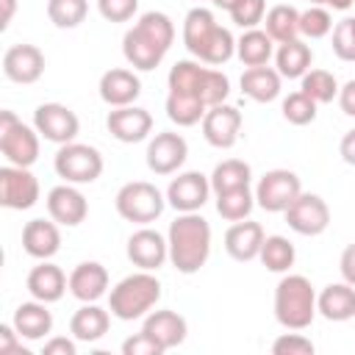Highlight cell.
I'll list each match as a JSON object with an SVG mask.
<instances>
[{
  "label": "cell",
  "instance_id": "ab89813d",
  "mask_svg": "<svg viewBox=\"0 0 355 355\" xmlns=\"http://www.w3.org/2000/svg\"><path fill=\"white\" fill-rule=\"evenodd\" d=\"M333 31V17L327 11V6H311L305 11H300V33L308 39H322Z\"/></svg>",
  "mask_w": 355,
  "mask_h": 355
},
{
  "label": "cell",
  "instance_id": "7bdbcfd3",
  "mask_svg": "<svg viewBox=\"0 0 355 355\" xmlns=\"http://www.w3.org/2000/svg\"><path fill=\"white\" fill-rule=\"evenodd\" d=\"M97 11L108 22H128L139 11V0H97Z\"/></svg>",
  "mask_w": 355,
  "mask_h": 355
},
{
  "label": "cell",
  "instance_id": "7a4b0ae2",
  "mask_svg": "<svg viewBox=\"0 0 355 355\" xmlns=\"http://www.w3.org/2000/svg\"><path fill=\"white\" fill-rule=\"evenodd\" d=\"M175 42V25L164 11H147L122 36V55L130 67L150 72L155 69Z\"/></svg>",
  "mask_w": 355,
  "mask_h": 355
},
{
  "label": "cell",
  "instance_id": "4dcf8cb0",
  "mask_svg": "<svg viewBox=\"0 0 355 355\" xmlns=\"http://www.w3.org/2000/svg\"><path fill=\"white\" fill-rule=\"evenodd\" d=\"M272 36L266 31H258V28H250L244 31L239 39H236V55L244 67H263L272 55H275V47H272Z\"/></svg>",
  "mask_w": 355,
  "mask_h": 355
},
{
  "label": "cell",
  "instance_id": "603a6c76",
  "mask_svg": "<svg viewBox=\"0 0 355 355\" xmlns=\"http://www.w3.org/2000/svg\"><path fill=\"white\" fill-rule=\"evenodd\" d=\"M22 250L31 258L50 261L61 250V233L55 219H31L22 227Z\"/></svg>",
  "mask_w": 355,
  "mask_h": 355
},
{
  "label": "cell",
  "instance_id": "d590c367",
  "mask_svg": "<svg viewBox=\"0 0 355 355\" xmlns=\"http://www.w3.org/2000/svg\"><path fill=\"white\" fill-rule=\"evenodd\" d=\"M255 205V191H250V186H241V189H230V191H222L216 194V214L227 222H241L250 216Z\"/></svg>",
  "mask_w": 355,
  "mask_h": 355
},
{
  "label": "cell",
  "instance_id": "277c9868",
  "mask_svg": "<svg viewBox=\"0 0 355 355\" xmlns=\"http://www.w3.org/2000/svg\"><path fill=\"white\" fill-rule=\"evenodd\" d=\"M183 44L186 50L211 67H222L236 55V39L227 28H222L214 14L202 6L191 8L183 19Z\"/></svg>",
  "mask_w": 355,
  "mask_h": 355
},
{
  "label": "cell",
  "instance_id": "f546056e",
  "mask_svg": "<svg viewBox=\"0 0 355 355\" xmlns=\"http://www.w3.org/2000/svg\"><path fill=\"white\" fill-rule=\"evenodd\" d=\"M280 72L272 67H247L241 72V92L255 103H272L280 97Z\"/></svg>",
  "mask_w": 355,
  "mask_h": 355
},
{
  "label": "cell",
  "instance_id": "3957f363",
  "mask_svg": "<svg viewBox=\"0 0 355 355\" xmlns=\"http://www.w3.org/2000/svg\"><path fill=\"white\" fill-rule=\"evenodd\" d=\"M169 261L180 275H194L205 266L211 255V225L200 211L178 214L166 230Z\"/></svg>",
  "mask_w": 355,
  "mask_h": 355
},
{
  "label": "cell",
  "instance_id": "ba28073f",
  "mask_svg": "<svg viewBox=\"0 0 355 355\" xmlns=\"http://www.w3.org/2000/svg\"><path fill=\"white\" fill-rule=\"evenodd\" d=\"M0 153L14 166H33L39 158V130L8 108L0 111Z\"/></svg>",
  "mask_w": 355,
  "mask_h": 355
},
{
  "label": "cell",
  "instance_id": "9c48e42d",
  "mask_svg": "<svg viewBox=\"0 0 355 355\" xmlns=\"http://www.w3.org/2000/svg\"><path fill=\"white\" fill-rule=\"evenodd\" d=\"M53 169L58 178H64V183H75V186L94 183L103 175V155L92 144H80V141L58 144Z\"/></svg>",
  "mask_w": 355,
  "mask_h": 355
},
{
  "label": "cell",
  "instance_id": "f35d334b",
  "mask_svg": "<svg viewBox=\"0 0 355 355\" xmlns=\"http://www.w3.org/2000/svg\"><path fill=\"white\" fill-rule=\"evenodd\" d=\"M280 111H283V119L291 122V125H308V122L316 119V103L305 92H291L283 100Z\"/></svg>",
  "mask_w": 355,
  "mask_h": 355
},
{
  "label": "cell",
  "instance_id": "8d00e7d4",
  "mask_svg": "<svg viewBox=\"0 0 355 355\" xmlns=\"http://www.w3.org/2000/svg\"><path fill=\"white\" fill-rule=\"evenodd\" d=\"M300 80H302L300 83V92H305L316 105L333 103L338 97V89H341L338 80H336V75L327 72V69H308Z\"/></svg>",
  "mask_w": 355,
  "mask_h": 355
},
{
  "label": "cell",
  "instance_id": "ee69618b",
  "mask_svg": "<svg viewBox=\"0 0 355 355\" xmlns=\"http://www.w3.org/2000/svg\"><path fill=\"white\" fill-rule=\"evenodd\" d=\"M275 355H313V341L300 333H283L272 344Z\"/></svg>",
  "mask_w": 355,
  "mask_h": 355
},
{
  "label": "cell",
  "instance_id": "30bf717a",
  "mask_svg": "<svg viewBox=\"0 0 355 355\" xmlns=\"http://www.w3.org/2000/svg\"><path fill=\"white\" fill-rule=\"evenodd\" d=\"M302 191L300 178L291 169H269L255 186V202L269 214H283Z\"/></svg>",
  "mask_w": 355,
  "mask_h": 355
},
{
  "label": "cell",
  "instance_id": "7dc6e473",
  "mask_svg": "<svg viewBox=\"0 0 355 355\" xmlns=\"http://www.w3.org/2000/svg\"><path fill=\"white\" fill-rule=\"evenodd\" d=\"M338 272H341V277H344L349 286H355V241L344 247V252H341V258H338Z\"/></svg>",
  "mask_w": 355,
  "mask_h": 355
},
{
  "label": "cell",
  "instance_id": "6da1fadb",
  "mask_svg": "<svg viewBox=\"0 0 355 355\" xmlns=\"http://www.w3.org/2000/svg\"><path fill=\"white\" fill-rule=\"evenodd\" d=\"M169 94H166V116L178 128H191L202 122L211 105H219L230 94V80L222 69L200 67V61H178L169 69Z\"/></svg>",
  "mask_w": 355,
  "mask_h": 355
},
{
  "label": "cell",
  "instance_id": "e0dca14e",
  "mask_svg": "<svg viewBox=\"0 0 355 355\" xmlns=\"http://www.w3.org/2000/svg\"><path fill=\"white\" fill-rule=\"evenodd\" d=\"M3 75L11 83L31 86L44 75V53L36 44H11L3 53Z\"/></svg>",
  "mask_w": 355,
  "mask_h": 355
},
{
  "label": "cell",
  "instance_id": "f907efd6",
  "mask_svg": "<svg viewBox=\"0 0 355 355\" xmlns=\"http://www.w3.org/2000/svg\"><path fill=\"white\" fill-rule=\"evenodd\" d=\"M338 153H341L344 164L355 166V128H352V130H347V133L341 136V141H338Z\"/></svg>",
  "mask_w": 355,
  "mask_h": 355
},
{
  "label": "cell",
  "instance_id": "d6986e66",
  "mask_svg": "<svg viewBox=\"0 0 355 355\" xmlns=\"http://www.w3.org/2000/svg\"><path fill=\"white\" fill-rule=\"evenodd\" d=\"M105 128L108 133L122 141V144H136V141H144L153 130V116L147 108H139V105H122V108H114L108 111L105 116Z\"/></svg>",
  "mask_w": 355,
  "mask_h": 355
},
{
  "label": "cell",
  "instance_id": "2e32d148",
  "mask_svg": "<svg viewBox=\"0 0 355 355\" xmlns=\"http://www.w3.org/2000/svg\"><path fill=\"white\" fill-rule=\"evenodd\" d=\"M239 130H241V111L236 105L219 103L211 105L202 116V136L216 150H230L239 141Z\"/></svg>",
  "mask_w": 355,
  "mask_h": 355
},
{
  "label": "cell",
  "instance_id": "b9f144b4",
  "mask_svg": "<svg viewBox=\"0 0 355 355\" xmlns=\"http://www.w3.org/2000/svg\"><path fill=\"white\" fill-rule=\"evenodd\" d=\"M227 14H230V19H233L239 28L250 31V28H255L258 22H263L266 0H239Z\"/></svg>",
  "mask_w": 355,
  "mask_h": 355
},
{
  "label": "cell",
  "instance_id": "ffe728a7",
  "mask_svg": "<svg viewBox=\"0 0 355 355\" xmlns=\"http://www.w3.org/2000/svg\"><path fill=\"white\" fill-rule=\"evenodd\" d=\"M47 214L50 219H55L58 225L64 227H75L86 219L89 214V202L86 197L75 189V183H61V186H53L47 191Z\"/></svg>",
  "mask_w": 355,
  "mask_h": 355
},
{
  "label": "cell",
  "instance_id": "60d3db41",
  "mask_svg": "<svg viewBox=\"0 0 355 355\" xmlns=\"http://www.w3.org/2000/svg\"><path fill=\"white\" fill-rule=\"evenodd\" d=\"M333 53L341 61H355V17H344L333 25Z\"/></svg>",
  "mask_w": 355,
  "mask_h": 355
},
{
  "label": "cell",
  "instance_id": "1f68e13d",
  "mask_svg": "<svg viewBox=\"0 0 355 355\" xmlns=\"http://www.w3.org/2000/svg\"><path fill=\"white\" fill-rule=\"evenodd\" d=\"M311 61H313V50L300 42V39H291V42H283L275 53V64H277V72L280 78H302L308 69H311Z\"/></svg>",
  "mask_w": 355,
  "mask_h": 355
},
{
  "label": "cell",
  "instance_id": "d4e9b609",
  "mask_svg": "<svg viewBox=\"0 0 355 355\" xmlns=\"http://www.w3.org/2000/svg\"><path fill=\"white\" fill-rule=\"evenodd\" d=\"M108 291V269L97 261H83L69 272V294L80 302H97Z\"/></svg>",
  "mask_w": 355,
  "mask_h": 355
},
{
  "label": "cell",
  "instance_id": "c3c4849f",
  "mask_svg": "<svg viewBox=\"0 0 355 355\" xmlns=\"http://www.w3.org/2000/svg\"><path fill=\"white\" fill-rule=\"evenodd\" d=\"M75 352H78V344L72 338L55 336V338L44 341V355H75Z\"/></svg>",
  "mask_w": 355,
  "mask_h": 355
},
{
  "label": "cell",
  "instance_id": "816d5d0a",
  "mask_svg": "<svg viewBox=\"0 0 355 355\" xmlns=\"http://www.w3.org/2000/svg\"><path fill=\"white\" fill-rule=\"evenodd\" d=\"M3 3V17H0V28L6 31L8 25H11V17H14V11H17V0H0Z\"/></svg>",
  "mask_w": 355,
  "mask_h": 355
},
{
  "label": "cell",
  "instance_id": "681fc988",
  "mask_svg": "<svg viewBox=\"0 0 355 355\" xmlns=\"http://www.w3.org/2000/svg\"><path fill=\"white\" fill-rule=\"evenodd\" d=\"M338 105L347 116H355V78L338 89Z\"/></svg>",
  "mask_w": 355,
  "mask_h": 355
},
{
  "label": "cell",
  "instance_id": "4fadbf2b",
  "mask_svg": "<svg viewBox=\"0 0 355 355\" xmlns=\"http://www.w3.org/2000/svg\"><path fill=\"white\" fill-rule=\"evenodd\" d=\"M33 128L39 130L42 139H47L53 144H69V141H75L80 122L72 108H67L61 103H42L33 111Z\"/></svg>",
  "mask_w": 355,
  "mask_h": 355
},
{
  "label": "cell",
  "instance_id": "e575fe53",
  "mask_svg": "<svg viewBox=\"0 0 355 355\" xmlns=\"http://www.w3.org/2000/svg\"><path fill=\"white\" fill-rule=\"evenodd\" d=\"M261 263L269 269V272H288L297 261V250L294 244L286 239V236H266L263 244H261Z\"/></svg>",
  "mask_w": 355,
  "mask_h": 355
},
{
  "label": "cell",
  "instance_id": "5b68a950",
  "mask_svg": "<svg viewBox=\"0 0 355 355\" xmlns=\"http://www.w3.org/2000/svg\"><path fill=\"white\" fill-rule=\"evenodd\" d=\"M158 300H161V280L153 272L141 269V272L122 277L111 288L108 311H111V316H116L122 322H133V319H141L144 313H150Z\"/></svg>",
  "mask_w": 355,
  "mask_h": 355
},
{
  "label": "cell",
  "instance_id": "83f0119b",
  "mask_svg": "<svg viewBox=\"0 0 355 355\" xmlns=\"http://www.w3.org/2000/svg\"><path fill=\"white\" fill-rule=\"evenodd\" d=\"M141 330L150 338H155L164 347V352H166V349H172V347L186 341L189 324H186V319L178 311H153V313H147Z\"/></svg>",
  "mask_w": 355,
  "mask_h": 355
},
{
  "label": "cell",
  "instance_id": "836d02e7",
  "mask_svg": "<svg viewBox=\"0 0 355 355\" xmlns=\"http://www.w3.org/2000/svg\"><path fill=\"white\" fill-rule=\"evenodd\" d=\"M250 180H252L250 164L241 161V158H227V161L214 166V172H211V191L222 194V191H230V189L250 186Z\"/></svg>",
  "mask_w": 355,
  "mask_h": 355
},
{
  "label": "cell",
  "instance_id": "52a82bcc",
  "mask_svg": "<svg viewBox=\"0 0 355 355\" xmlns=\"http://www.w3.org/2000/svg\"><path fill=\"white\" fill-rule=\"evenodd\" d=\"M114 205H116V214L125 219V222H133V225H150L155 222L164 208H166V194H161L153 183L147 180H130L125 183L116 197H114Z\"/></svg>",
  "mask_w": 355,
  "mask_h": 355
},
{
  "label": "cell",
  "instance_id": "484cf974",
  "mask_svg": "<svg viewBox=\"0 0 355 355\" xmlns=\"http://www.w3.org/2000/svg\"><path fill=\"white\" fill-rule=\"evenodd\" d=\"M316 311L327 322H349L355 316V286L347 280L330 283L316 294Z\"/></svg>",
  "mask_w": 355,
  "mask_h": 355
},
{
  "label": "cell",
  "instance_id": "7c38bea8",
  "mask_svg": "<svg viewBox=\"0 0 355 355\" xmlns=\"http://www.w3.org/2000/svg\"><path fill=\"white\" fill-rule=\"evenodd\" d=\"M286 222L300 236H322L330 225V208L319 194L300 191V197L283 211Z\"/></svg>",
  "mask_w": 355,
  "mask_h": 355
},
{
  "label": "cell",
  "instance_id": "f6af8a7d",
  "mask_svg": "<svg viewBox=\"0 0 355 355\" xmlns=\"http://www.w3.org/2000/svg\"><path fill=\"white\" fill-rule=\"evenodd\" d=\"M122 352L125 355H161L164 347L141 330V333H136V336H130V338L122 341Z\"/></svg>",
  "mask_w": 355,
  "mask_h": 355
},
{
  "label": "cell",
  "instance_id": "74e56055",
  "mask_svg": "<svg viewBox=\"0 0 355 355\" xmlns=\"http://www.w3.org/2000/svg\"><path fill=\"white\" fill-rule=\"evenodd\" d=\"M89 14V0H47V17L55 28H78Z\"/></svg>",
  "mask_w": 355,
  "mask_h": 355
},
{
  "label": "cell",
  "instance_id": "f5cc1de1",
  "mask_svg": "<svg viewBox=\"0 0 355 355\" xmlns=\"http://www.w3.org/2000/svg\"><path fill=\"white\" fill-rule=\"evenodd\" d=\"M211 3H214L216 8H225V11H230V8H233L239 0H211Z\"/></svg>",
  "mask_w": 355,
  "mask_h": 355
},
{
  "label": "cell",
  "instance_id": "44dd1931",
  "mask_svg": "<svg viewBox=\"0 0 355 355\" xmlns=\"http://www.w3.org/2000/svg\"><path fill=\"white\" fill-rule=\"evenodd\" d=\"M100 100L111 108H122V105H133L141 94V80L133 69H122L114 67L108 72H103L100 78Z\"/></svg>",
  "mask_w": 355,
  "mask_h": 355
},
{
  "label": "cell",
  "instance_id": "9a60e30c",
  "mask_svg": "<svg viewBox=\"0 0 355 355\" xmlns=\"http://www.w3.org/2000/svg\"><path fill=\"white\" fill-rule=\"evenodd\" d=\"M208 194H211V178H205L202 172H180L166 186V202L178 214L200 211L208 202Z\"/></svg>",
  "mask_w": 355,
  "mask_h": 355
},
{
  "label": "cell",
  "instance_id": "4316f807",
  "mask_svg": "<svg viewBox=\"0 0 355 355\" xmlns=\"http://www.w3.org/2000/svg\"><path fill=\"white\" fill-rule=\"evenodd\" d=\"M111 327V313L105 308H100L97 302H83L72 319H69V333L75 341H83V344H94L100 341Z\"/></svg>",
  "mask_w": 355,
  "mask_h": 355
},
{
  "label": "cell",
  "instance_id": "bcb514c9",
  "mask_svg": "<svg viewBox=\"0 0 355 355\" xmlns=\"http://www.w3.org/2000/svg\"><path fill=\"white\" fill-rule=\"evenodd\" d=\"M19 338L22 336L14 330V324H0V352H22V355H28L22 349Z\"/></svg>",
  "mask_w": 355,
  "mask_h": 355
},
{
  "label": "cell",
  "instance_id": "f1b7e54d",
  "mask_svg": "<svg viewBox=\"0 0 355 355\" xmlns=\"http://www.w3.org/2000/svg\"><path fill=\"white\" fill-rule=\"evenodd\" d=\"M11 324H14V330H17L22 338L39 341V338H44V336L53 330V313L47 311V302L31 300V302L17 305Z\"/></svg>",
  "mask_w": 355,
  "mask_h": 355
},
{
  "label": "cell",
  "instance_id": "8fae6325",
  "mask_svg": "<svg viewBox=\"0 0 355 355\" xmlns=\"http://www.w3.org/2000/svg\"><path fill=\"white\" fill-rule=\"evenodd\" d=\"M39 200V180L31 166H0V205L11 211H28Z\"/></svg>",
  "mask_w": 355,
  "mask_h": 355
},
{
  "label": "cell",
  "instance_id": "5bb4252c",
  "mask_svg": "<svg viewBox=\"0 0 355 355\" xmlns=\"http://www.w3.org/2000/svg\"><path fill=\"white\" fill-rule=\"evenodd\" d=\"M189 158V144L175 130H161L147 144V166L155 175H175Z\"/></svg>",
  "mask_w": 355,
  "mask_h": 355
},
{
  "label": "cell",
  "instance_id": "8992f818",
  "mask_svg": "<svg viewBox=\"0 0 355 355\" xmlns=\"http://www.w3.org/2000/svg\"><path fill=\"white\" fill-rule=\"evenodd\" d=\"M316 313V291L305 275H286L275 286V319L280 327L305 330Z\"/></svg>",
  "mask_w": 355,
  "mask_h": 355
},
{
  "label": "cell",
  "instance_id": "7402d4cb",
  "mask_svg": "<svg viewBox=\"0 0 355 355\" xmlns=\"http://www.w3.org/2000/svg\"><path fill=\"white\" fill-rule=\"evenodd\" d=\"M263 227L258 222H250V219H241V222H233L225 233V250L233 261L239 263H247V261H255L261 255V244H263Z\"/></svg>",
  "mask_w": 355,
  "mask_h": 355
},
{
  "label": "cell",
  "instance_id": "cb8c5ba5",
  "mask_svg": "<svg viewBox=\"0 0 355 355\" xmlns=\"http://www.w3.org/2000/svg\"><path fill=\"white\" fill-rule=\"evenodd\" d=\"M25 286H28V294L33 300L50 305V302H58L64 297V291L69 288V277L61 272V266H55L50 261H42L39 266H33L28 272Z\"/></svg>",
  "mask_w": 355,
  "mask_h": 355
},
{
  "label": "cell",
  "instance_id": "d6a6232c",
  "mask_svg": "<svg viewBox=\"0 0 355 355\" xmlns=\"http://www.w3.org/2000/svg\"><path fill=\"white\" fill-rule=\"evenodd\" d=\"M263 25H266V33L272 36V42L283 44V42H291L300 36V11L294 6H272L263 17Z\"/></svg>",
  "mask_w": 355,
  "mask_h": 355
},
{
  "label": "cell",
  "instance_id": "ac0fdd59",
  "mask_svg": "<svg viewBox=\"0 0 355 355\" xmlns=\"http://www.w3.org/2000/svg\"><path fill=\"white\" fill-rule=\"evenodd\" d=\"M169 258V241L153 227H141L128 239V261L144 272H155Z\"/></svg>",
  "mask_w": 355,
  "mask_h": 355
}]
</instances>
